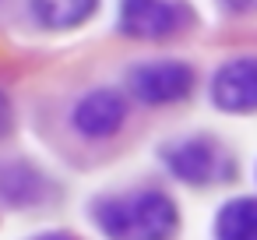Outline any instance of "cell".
Listing matches in <instances>:
<instances>
[{
    "label": "cell",
    "instance_id": "3",
    "mask_svg": "<svg viewBox=\"0 0 257 240\" xmlns=\"http://www.w3.org/2000/svg\"><path fill=\"white\" fill-rule=\"evenodd\" d=\"M187 25V11L176 0H123L120 29L134 39H166Z\"/></svg>",
    "mask_w": 257,
    "mask_h": 240
},
{
    "label": "cell",
    "instance_id": "6",
    "mask_svg": "<svg viewBox=\"0 0 257 240\" xmlns=\"http://www.w3.org/2000/svg\"><path fill=\"white\" fill-rule=\"evenodd\" d=\"M166 166L180 177V180H190V184H208L218 159H215V148L211 141L197 138V141H180L166 152Z\"/></svg>",
    "mask_w": 257,
    "mask_h": 240
},
{
    "label": "cell",
    "instance_id": "9",
    "mask_svg": "<svg viewBox=\"0 0 257 240\" xmlns=\"http://www.w3.org/2000/svg\"><path fill=\"white\" fill-rule=\"evenodd\" d=\"M8 120H11V103H8L4 92H0V134L8 131Z\"/></svg>",
    "mask_w": 257,
    "mask_h": 240
},
{
    "label": "cell",
    "instance_id": "8",
    "mask_svg": "<svg viewBox=\"0 0 257 240\" xmlns=\"http://www.w3.org/2000/svg\"><path fill=\"white\" fill-rule=\"evenodd\" d=\"M218 240H257V198H232L215 219Z\"/></svg>",
    "mask_w": 257,
    "mask_h": 240
},
{
    "label": "cell",
    "instance_id": "10",
    "mask_svg": "<svg viewBox=\"0 0 257 240\" xmlns=\"http://www.w3.org/2000/svg\"><path fill=\"white\" fill-rule=\"evenodd\" d=\"M225 4L236 11H257V0H225Z\"/></svg>",
    "mask_w": 257,
    "mask_h": 240
},
{
    "label": "cell",
    "instance_id": "2",
    "mask_svg": "<svg viewBox=\"0 0 257 240\" xmlns=\"http://www.w3.org/2000/svg\"><path fill=\"white\" fill-rule=\"evenodd\" d=\"M127 82H131V92L141 103H152V106L180 103L194 89V67L180 64V60H152V64L134 67Z\"/></svg>",
    "mask_w": 257,
    "mask_h": 240
},
{
    "label": "cell",
    "instance_id": "11",
    "mask_svg": "<svg viewBox=\"0 0 257 240\" xmlns=\"http://www.w3.org/2000/svg\"><path fill=\"white\" fill-rule=\"evenodd\" d=\"M39 240H74V236H67V233H46V236H39Z\"/></svg>",
    "mask_w": 257,
    "mask_h": 240
},
{
    "label": "cell",
    "instance_id": "5",
    "mask_svg": "<svg viewBox=\"0 0 257 240\" xmlns=\"http://www.w3.org/2000/svg\"><path fill=\"white\" fill-rule=\"evenodd\" d=\"M123 120H127V103L120 92H109V89L88 92L74 106V127L88 138H109L120 131Z\"/></svg>",
    "mask_w": 257,
    "mask_h": 240
},
{
    "label": "cell",
    "instance_id": "7",
    "mask_svg": "<svg viewBox=\"0 0 257 240\" xmlns=\"http://www.w3.org/2000/svg\"><path fill=\"white\" fill-rule=\"evenodd\" d=\"M99 8V0H32V15L43 29H74L88 22Z\"/></svg>",
    "mask_w": 257,
    "mask_h": 240
},
{
    "label": "cell",
    "instance_id": "4",
    "mask_svg": "<svg viewBox=\"0 0 257 240\" xmlns=\"http://www.w3.org/2000/svg\"><path fill=\"white\" fill-rule=\"evenodd\" d=\"M211 99L225 113H250L257 110V57L229 60L218 67L211 82Z\"/></svg>",
    "mask_w": 257,
    "mask_h": 240
},
{
    "label": "cell",
    "instance_id": "1",
    "mask_svg": "<svg viewBox=\"0 0 257 240\" xmlns=\"http://www.w3.org/2000/svg\"><path fill=\"white\" fill-rule=\"evenodd\" d=\"M95 222L109 240H169L176 233V205L162 191H138L127 198L102 201Z\"/></svg>",
    "mask_w": 257,
    "mask_h": 240
}]
</instances>
